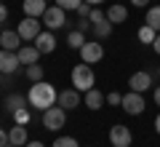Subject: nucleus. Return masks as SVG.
<instances>
[{
  "label": "nucleus",
  "mask_w": 160,
  "mask_h": 147,
  "mask_svg": "<svg viewBox=\"0 0 160 147\" xmlns=\"http://www.w3.org/2000/svg\"><path fill=\"white\" fill-rule=\"evenodd\" d=\"M56 99H59V91L53 88L51 83H46V80H38V83L29 88V94H27L29 107L40 110V113H46L48 107H53V104H56Z\"/></svg>",
  "instance_id": "f257e3e1"
},
{
  "label": "nucleus",
  "mask_w": 160,
  "mask_h": 147,
  "mask_svg": "<svg viewBox=\"0 0 160 147\" xmlns=\"http://www.w3.org/2000/svg\"><path fill=\"white\" fill-rule=\"evenodd\" d=\"M93 83H96V75H93V70L86 62L72 67V88H78L80 94H86V91L93 88Z\"/></svg>",
  "instance_id": "f03ea898"
},
{
  "label": "nucleus",
  "mask_w": 160,
  "mask_h": 147,
  "mask_svg": "<svg viewBox=\"0 0 160 147\" xmlns=\"http://www.w3.org/2000/svg\"><path fill=\"white\" fill-rule=\"evenodd\" d=\"M40 22L46 24L51 32H53V29H62L64 24H67V11H64V8H59V6H48V11L40 16Z\"/></svg>",
  "instance_id": "7ed1b4c3"
},
{
  "label": "nucleus",
  "mask_w": 160,
  "mask_h": 147,
  "mask_svg": "<svg viewBox=\"0 0 160 147\" xmlns=\"http://www.w3.org/2000/svg\"><path fill=\"white\" fill-rule=\"evenodd\" d=\"M64 120H67V110L64 107H48L46 113H43V126H46L48 131H59V129H64Z\"/></svg>",
  "instance_id": "20e7f679"
},
{
  "label": "nucleus",
  "mask_w": 160,
  "mask_h": 147,
  "mask_svg": "<svg viewBox=\"0 0 160 147\" xmlns=\"http://www.w3.org/2000/svg\"><path fill=\"white\" fill-rule=\"evenodd\" d=\"M40 27H43V22H40V19H35V16H24L22 22H19L16 32L22 35V40H35L40 32H43Z\"/></svg>",
  "instance_id": "39448f33"
},
{
  "label": "nucleus",
  "mask_w": 160,
  "mask_h": 147,
  "mask_svg": "<svg viewBox=\"0 0 160 147\" xmlns=\"http://www.w3.org/2000/svg\"><path fill=\"white\" fill-rule=\"evenodd\" d=\"M120 107L126 110L128 115H142L144 113V96L139 94V91H128V94H123V102H120Z\"/></svg>",
  "instance_id": "423d86ee"
},
{
  "label": "nucleus",
  "mask_w": 160,
  "mask_h": 147,
  "mask_svg": "<svg viewBox=\"0 0 160 147\" xmlns=\"http://www.w3.org/2000/svg\"><path fill=\"white\" fill-rule=\"evenodd\" d=\"M131 142H133V136H131V129L128 126L118 123V126L109 129V144L112 147H131Z\"/></svg>",
  "instance_id": "0eeeda50"
},
{
  "label": "nucleus",
  "mask_w": 160,
  "mask_h": 147,
  "mask_svg": "<svg viewBox=\"0 0 160 147\" xmlns=\"http://www.w3.org/2000/svg\"><path fill=\"white\" fill-rule=\"evenodd\" d=\"M80 59L86 64H96V62H102L104 59V48H102V43H96V40H86V45L80 48Z\"/></svg>",
  "instance_id": "6e6552de"
},
{
  "label": "nucleus",
  "mask_w": 160,
  "mask_h": 147,
  "mask_svg": "<svg viewBox=\"0 0 160 147\" xmlns=\"http://www.w3.org/2000/svg\"><path fill=\"white\" fill-rule=\"evenodd\" d=\"M19 67H22V62H19L16 51H3L0 48V75H13Z\"/></svg>",
  "instance_id": "1a4fd4ad"
},
{
  "label": "nucleus",
  "mask_w": 160,
  "mask_h": 147,
  "mask_svg": "<svg viewBox=\"0 0 160 147\" xmlns=\"http://www.w3.org/2000/svg\"><path fill=\"white\" fill-rule=\"evenodd\" d=\"M80 102H83V96H80L78 88H64V91H59V99H56V104H59V107H64V110H75Z\"/></svg>",
  "instance_id": "9d476101"
},
{
  "label": "nucleus",
  "mask_w": 160,
  "mask_h": 147,
  "mask_svg": "<svg viewBox=\"0 0 160 147\" xmlns=\"http://www.w3.org/2000/svg\"><path fill=\"white\" fill-rule=\"evenodd\" d=\"M0 48L3 51H19L22 48V35L16 29H3L0 32Z\"/></svg>",
  "instance_id": "9b49d317"
},
{
  "label": "nucleus",
  "mask_w": 160,
  "mask_h": 147,
  "mask_svg": "<svg viewBox=\"0 0 160 147\" xmlns=\"http://www.w3.org/2000/svg\"><path fill=\"white\" fill-rule=\"evenodd\" d=\"M149 86H152V75L144 72V70H142V72H133L131 78H128V88H131V91H139V94H144Z\"/></svg>",
  "instance_id": "f8f14e48"
},
{
  "label": "nucleus",
  "mask_w": 160,
  "mask_h": 147,
  "mask_svg": "<svg viewBox=\"0 0 160 147\" xmlns=\"http://www.w3.org/2000/svg\"><path fill=\"white\" fill-rule=\"evenodd\" d=\"M22 8H24V16H35V19H40L43 13L48 11V0H24Z\"/></svg>",
  "instance_id": "ddd939ff"
},
{
  "label": "nucleus",
  "mask_w": 160,
  "mask_h": 147,
  "mask_svg": "<svg viewBox=\"0 0 160 147\" xmlns=\"http://www.w3.org/2000/svg\"><path fill=\"white\" fill-rule=\"evenodd\" d=\"M35 48H38L40 54H51L53 48H56V38H53L51 29H48V32H40L38 38H35Z\"/></svg>",
  "instance_id": "4468645a"
},
{
  "label": "nucleus",
  "mask_w": 160,
  "mask_h": 147,
  "mask_svg": "<svg viewBox=\"0 0 160 147\" xmlns=\"http://www.w3.org/2000/svg\"><path fill=\"white\" fill-rule=\"evenodd\" d=\"M8 142L16 144V147H24V144H27V126L13 123L11 129H8Z\"/></svg>",
  "instance_id": "2eb2a0df"
},
{
  "label": "nucleus",
  "mask_w": 160,
  "mask_h": 147,
  "mask_svg": "<svg viewBox=\"0 0 160 147\" xmlns=\"http://www.w3.org/2000/svg\"><path fill=\"white\" fill-rule=\"evenodd\" d=\"M16 56H19V62L22 64H38V59H40V51L38 48H35V45H22V48H19L16 51Z\"/></svg>",
  "instance_id": "dca6fc26"
},
{
  "label": "nucleus",
  "mask_w": 160,
  "mask_h": 147,
  "mask_svg": "<svg viewBox=\"0 0 160 147\" xmlns=\"http://www.w3.org/2000/svg\"><path fill=\"white\" fill-rule=\"evenodd\" d=\"M83 102H86V107H91V110H102V104L107 102V96H104L99 88H91V91H86Z\"/></svg>",
  "instance_id": "f3484780"
},
{
  "label": "nucleus",
  "mask_w": 160,
  "mask_h": 147,
  "mask_svg": "<svg viewBox=\"0 0 160 147\" xmlns=\"http://www.w3.org/2000/svg\"><path fill=\"white\" fill-rule=\"evenodd\" d=\"M3 107H6V113H19V110L22 107H27V99H24L22 94H11V96H6V104H3Z\"/></svg>",
  "instance_id": "a211bd4d"
},
{
  "label": "nucleus",
  "mask_w": 160,
  "mask_h": 147,
  "mask_svg": "<svg viewBox=\"0 0 160 147\" xmlns=\"http://www.w3.org/2000/svg\"><path fill=\"white\" fill-rule=\"evenodd\" d=\"M107 19H109L112 24H123V22L128 19V8H126V6H109Z\"/></svg>",
  "instance_id": "6ab92c4d"
},
{
  "label": "nucleus",
  "mask_w": 160,
  "mask_h": 147,
  "mask_svg": "<svg viewBox=\"0 0 160 147\" xmlns=\"http://www.w3.org/2000/svg\"><path fill=\"white\" fill-rule=\"evenodd\" d=\"M112 27H115V24L109 22V19H102V22H96L91 29H93V35H96V40H104V38L112 35Z\"/></svg>",
  "instance_id": "aec40b11"
},
{
  "label": "nucleus",
  "mask_w": 160,
  "mask_h": 147,
  "mask_svg": "<svg viewBox=\"0 0 160 147\" xmlns=\"http://www.w3.org/2000/svg\"><path fill=\"white\" fill-rule=\"evenodd\" d=\"M144 24H149L155 32H160V6H152V8L147 11V16H144Z\"/></svg>",
  "instance_id": "412c9836"
},
{
  "label": "nucleus",
  "mask_w": 160,
  "mask_h": 147,
  "mask_svg": "<svg viewBox=\"0 0 160 147\" xmlns=\"http://www.w3.org/2000/svg\"><path fill=\"white\" fill-rule=\"evenodd\" d=\"M136 38L142 40V43L152 45V43H155V38H158V32H155V29L149 27V24H142V27H139V35H136Z\"/></svg>",
  "instance_id": "4be33fe9"
},
{
  "label": "nucleus",
  "mask_w": 160,
  "mask_h": 147,
  "mask_svg": "<svg viewBox=\"0 0 160 147\" xmlns=\"http://www.w3.org/2000/svg\"><path fill=\"white\" fill-rule=\"evenodd\" d=\"M67 43H69V48H83L86 45V32H78V29H72V32L67 35Z\"/></svg>",
  "instance_id": "5701e85b"
},
{
  "label": "nucleus",
  "mask_w": 160,
  "mask_h": 147,
  "mask_svg": "<svg viewBox=\"0 0 160 147\" xmlns=\"http://www.w3.org/2000/svg\"><path fill=\"white\" fill-rule=\"evenodd\" d=\"M27 78L32 80V83L43 80V67H40V64H29V67H27Z\"/></svg>",
  "instance_id": "b1692460"
},
{
  "label": "nucleus",
  "mask_w": 160,
  "mask_h": 147,
  "mask_svg": "<svg viewBox=\"0 0 160 147\" xmlns=\"http://www.w3.org/2000/svg\"><path fill=\"white\" fill-rule=\"evenodd\" d=\"M51 147H80V144H78V139H72V136H59Z\"/></svg>",
  "instance_id": "393cba45"
},
{
  "label": "nucleus",
  "mask_w": 160,
  "mask_h": 147,
  "mask_svg": "<svg viewBox=\"0 0 160 147\" xmlns=\"http://www.w3.org/2000/svg\"><path fill=\"white\" fill-rule=\"evenodd\" d=\"M80 3H83V0H56V6L64 8V11H78Z\"/></svg>",
  "instance_id": "a878e982"
},
{
  "label": "nucleus",
  "mask_w": 160,
  "mask_h": 147,
  "mask_svg": "<svg viewBox=\"0 0 160 147\" xmlns=\"http://www.w3.org/2000/svg\"><path fill=\"white\" fill-rule=\"evenodd\" d=\"M13 118H16V123H22V126H27L29 120H32V115L27 113V107H22L19 113H13Z\"/></svg>",
  "instance_id": "bb28decb"
},
{
  "label": "nucleus",
  "mask_w": 160,
  "mask_h": 147,
  "mask_svg": "<svg viewBox=\"0 0 160 147\" xmlns=\"http://www.w3.org/2000/svg\"><path fill=\"white\" fill-rule=\"evenodd\" d=\"M91 8H93V6H88L86 0H83V3L78 6V11H75V13H78L80 19H88V16H91Z\"/></svg>",
  "instance_id": "cd10ccee"
},
{
  "label": "nucleus",
  "mask_w": 160,
  "mask_h": 147,
  "mask_svg": "<svg viewBox=\"0 0 160 147\" xmlns=\"http://www.w3.org/2000/svg\"><path fill=\"white\" fill-rule=\"evenodd\" d=\"M88 19H91V24H96V22H102V19H107V13H104L102 8L93 6V8H91V16H88Z\"/></svg>",
  "instance_id": "c85d7f7f"
},
{
  "label": "nucleus",
  "mask_w": 160,
  "mask_h": 147,
  "mask_svg": "<svg viewBox=\"0 0 160 147\" xmlns=\"http://www.w3.org/2000/svg\"><path fill=\"white\" fill-rule=\"evenodd\" d=\"M91 27H93L91 19H78V22H75V29H78V32H88Z\"/></svg>",
  "instance_id": "c756f323"
},
{
  "label": "nucleus",
  "mask_w": 160,
  "mask_h": 147,
  "mask_svg": "<svg viewBox=\"0 0 160 147\" xmlns=\"http://www.w3.org/2000/svg\"><path fill=\"white\" fill-rule=\"evenodd\" d=\"M107 102H109V104H120V102H123V94H118V91H109V94H107Z\"/></svg>",
  "instance_id": "7c9ffc66"
},
{
  "label": "nucleus",
  "mask_w": 160,
  "mask_h": 147,
  "mask_svg": "<svg viewBox=\"0 0 160 147\" xmlns=\"http://www.w3.org/2000/svg\"><path fill=\"white\" fill-rule=\"evenodd\" d=\"M6 19H8V6H6V3H0V24L6 22Z\"/></svg>",
  "instance_id": "2f4dec72"
},
{
  "label": "nucleus",
  "mask_w": 160,
  "mask_h": 147,
  "mask_svg": "<svg viewBox=\"0 0 160 147\" xmlns=\"http://www.w3.org/2000/svg\"><path fill=\"white\" fill-rule=\"evenodd\" d=\"M6 144H8V131L0 129V147H6Z\"/></svg>",
  "instance_id": "473e14b6"
},
{
  "label": "nucleus",
  "mask_w": 160,
  "mask_h": 147,
  "mask_svg": "<svg viewBox=\"0 0 160 147\" xmlns=\"http://www.w3.org/2000/svg\"><path fill=\"white\" fill-rule=\"evenodd\" d=\"M131 3H133V6H136V8H144V6H147V3H149V0H131Z\"/></svg>",
  "instance_id": "72a5a7b5"
},
{
  "label": "nucleus",
  "mask_w": 160,
  "mask_h": 147,
  "mask_svg": "<svg viewBox=\"0 0 160 147\" xmlns=\"http://www.w3.org/2000/svg\"><path fill=\"white\" fill-rule=\"evenodd\" d=\"M152 45H155V54H160V32H158V38H155Z\"/></svg>",
  "instance_id": "f704fd0d"
},
{
  "label": "nucleus",
  "mask_w": 160,
  "mask_h": 147,
  "mask_svg": "<svg viewBox=\"0 0 160 147\" xmlns=\"http://www.w3.org/2000/svg\"><path fill=\"white\" fill-rule=\"evenodd\" d=\"M24 147H46V144H43V142H27Z\"/></svg>",
  "instance_id": "c9c22d12"
},
{
  "label": "nucleus",
  "mask_w": 160,
  "mask_h": 147,
  "mask_svg": "<svg viewBox=\"0 0 160 147\" xmlns=\"http://www.w3.org/2000/svg\"><path fill=\"white\" fill-rule=\"evenodd\" d=\"M155 102H158V107H160V86L155 88Z\"/></svg>",
  "instance_id": "e433bc0d"
},
{
  "label": "nucleus",
  "mask_w": 160,
  "mask_h": 147,
  "mask_svg": "<svg viewBox=\"0 0 160 147\" xmlns=\"http://www.w3.org/2000/svg\"><path fill=\"white\" fill-rule=\"evenodd\" d=\"M86 3H88V6H102L104 0H86Z\"/></svg>",
  "instance_id": "4c0bfd02"
},
{
  "label": "nucleus",
  "mask_w": 160,
  "mask_h": 147,
  "mask_svg": "<svg viewBox=\"0 0 160 147\" xmlns=\"http://www.w3.org/2000/svg\"><path fill=\"white\" fill-rule=\"evenodd\" d=\"M155 131H158V134H160V115H158V118H155Z\"/></svg>",
  "instance_id": "58836bf2"
},
{
  "label": "nucleus",
  "mask_w": 160,
  "mask_h": 147,
  "mask_svg": "<svg viewBox=\"0 0 160 147\" xmlns=\"http://www.w3.org/2000/svg\"><path fill=\"white\" fill-rule=\"evenodd\" d=\"M6 147H16V144H11V142H8V144H6Z\"/></svg>",
  "instance_id": "ea45409f"
},
{
  "label": "nucleus",
  "mask_w": 160,
  "mask_h": 147,
  "mask_svg": "<svg viewBox=\"0 0 160 147\" xmlns=\"http://www.w3.org/2000/svg\"><path fill=\"white\" fill-rule=\"evenodd\" d=\"M158 75H160V67H158Z\"/></svg>",
  "instance_id": "a19ab883"
},
{
  "label": "nucleus",
  "mask_w": 160,
  "mask_h": 147,
  "mask_svg": "<svg viewBox=\"0 0 160 147\" xmlns=\"http://www.w3.org/2000/svg\"><path fill=\"white\" fill-rule=\"evenodd\" d=\"M0 3H3V0H0Z\"/></svg>",
  "instance_id": "79ce46f5"
}]
</instances>
